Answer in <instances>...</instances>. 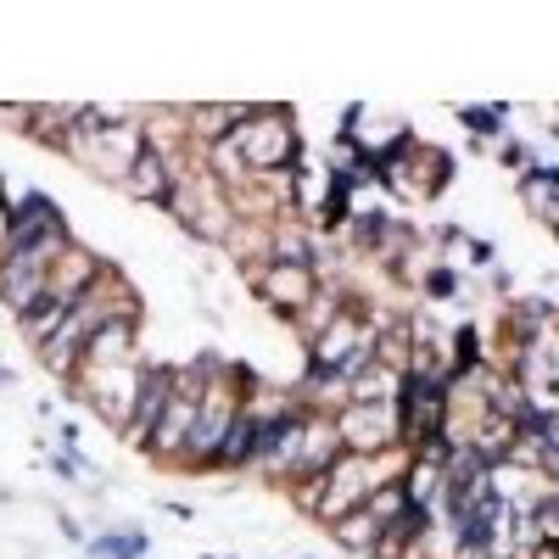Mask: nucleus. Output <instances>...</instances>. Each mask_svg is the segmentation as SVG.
I'll return each mask as SVG.
<instances>
[{
  "label": "nucleus",
  "instance_id": "1",
  "mask_svg": "<svg viewBox=\"0 0 559 559\" xmlns=\"http://www.w3.org/2000/svg\"><path fill=\"white\" fill-rule=\"evenodd\" d=\"M448 179H453V157L442 146H426L419 134H397L392 146L381 152V185L392 197L403 202H431L448 191Z\"/></svg>",
  "mask_w": 559,
  "mask_h": 559
},
{
  "label": "nucleus",
  "instance_id": "2",
  "mask_svg": "<svg viewBox=\"0 0 559 559\" xmlns=\"http://www.w3.org/2000/svg\"><path fill=\"white\" fill-rule=\"evenodd\" d=\"M229 140H236V152L247 157L252 174H292L302 163V134H297L292 112L263 107V102H252L247 123L229 134Z\"/></svg>",
  "mask_w": 559,
  "mask_h": 559
},
{
  "label": "nucleus",
  "instance_id": "3",
  "mask_svg": "<svg viewBox=\"0 0 559 559\" xmlns=\"http://www.w3.org/2000/svg\"><path fill=\"white\" fill-rule=\"evenodd\" d=\"M331 419H336L347 453H364V459L397 453V403H347Z\"/></svg>",
  "mask_w": 559,
  "mask_h": 559
},
{
  "label": "nucleus",
  "instance_id": "4",
  "mask_svg": "<svg viewBox=\"0 0 559 559\" xmlns=\"http://www.w3.org/2000/svg\"><path fill=\"white\" fill-rule=\"evenodd\" d=\"M247 274H252L258 297H263L274 313H286V319H297V313L319 297V274H313L308 263H258V269H247Z\"/></svg>",
  "mask_w": 559,
  "mask_h": 559
},
{
  "label": "nucleus",
  "instance_id": "5",
  "mask_svg": "<svg viewBox=\"0 0 559 559\" xmlns=\"http://www.w3.org/2000/svg\"><path fill=\"white\" fill-rule=\"evenodd\" d=\"M174 392H179L174 364H157V358L140 364V397H134V419L123 426V442L146 448V442H152V431H157V419H163V414H168V403H174Z\"/></svg>",
  "mask_w": 559,
  "mask_h": 559
},
{
  "label": "nucleus",
  "instance_id": "6",
  "mask_svg": "<svg viewBox=\"0 0 559 559\" xmlns=\"http://www.w3.org/2000/svg\"><path fill=\"white\" fill-rule=\"evenodd\" d=\"M57 229H68L62 207H57L51 197L28 191L23 202L7 207V218H0V252H23V247H34V241H45V236H57Z\"/></svg>",
  "mask_w": 559,
  "mask_h": 559
},
{
  "label": "nucleus",
  "instance_id": "7",
  "mask_svg": "<svg viewBox=\"0 0 559 559\" xmlns=\"http://www.w3.org/2000/svg\"><path fill=\"white\" fill-rule=\"evenodd\" d=\"M179 376V369H174ZM197 392H174V403H168V414L157 419V431H152V442H146V453L157 459V464H179L185 471V453H191V437H197Z\"/></svg>",
  "mask_w": 559,
  "mask_h": 559
},
{
  "label": "nucleus",
  "instance_id": "8",
  "mask_svg": "<svg viewBox=\"0 0 559 559\" xmlns=\"http://www.w3.org/2000/svg\"><path fill=\"white\" fill-rule=\"evenodd\" d=\"M185 168H191V163H168L163 152H140L134 157V168L123 174V185H118V191L123 197H134V202H146V207H168V197H174V185H179V174Z\"/></svg>",
  "mask_w": 559,
  "mask_h": 559
},
{
  "label": "nucleus",
  "instance_id": "9",
  "mask_svg": "<svg viewBox=\"0 0 559 559\" xmlns=\"http://www.w3.org/2000/svg\"><path fill=\"white\" fill-rule=\"evenodd\" d=\"M134 336H140V319H112V324H102V331L90 336V347H84V364H79V369L146 364V358H140V347H134Z\"/></svg>",
  "mask_w": 559,
  "mask_h": 559
},
{
  "label": "nucleus",
  "instance_id": "10",
  "mask_svg": "<svg viewBox=\"0 0 559 559\" xmlns=\"http://www.w3.org/2000/svg\"><path fill=\"white\" fill-rule=\"evenodd\" d=\"M258 431H263V419H258L252 408H241L236 426L224 431V442H218V453H213L207 471H241V464H258Z\"/></svg>",
  "mask_w": 559,
  "mask_h": 559
},
{
  "label": "nucleus",
  "instance_id": "11",
  "mask_svg": "<svg viewBox=\"0 0 559 559\" xmlns=\"http://www.w3.org/2000/svg\"><path fill=\"white\" fill-rule=\"evenodd\" d=\"M331 537H336L347 554H376V543H381V521L369 515V509H353V515H342V521L331 526Z\"/></svg>",
  "mask_w": 559,
  "mask_h": 559
},
{
  "label": "nucleus",
  "instance_id": "12",
  "mask_svg": "<svg viewBox=\"0 0 559 559\" xmlns=\"http://www.w3.org/2000/svg\"><path fill=\"white\" fill-rule=\"evenodd\" d=\"M509 107H459V123H471L476 134H503Z\"/></svg>",
  "mask_w": 559,
  "mask_h": 559
},
{
  "label": "nucleus",
  "instance_id": "13",
  "mask_svg": "<svg viewBox=\"0 0 559 559\" xmlns=\"http://www.w3.org/2000/svg\"><path fill=\"white\" fill-rule=\"evenodd\" d=\"M96 548L112 554V559H134V554H140V537H102Z\"/></svg>",
  "mask_w": 559,
  "mask_h": 559
},
{
  "label": "nucleus",
  "instance_id": "14",
  "mask_svg": "<svg viewBox=\"0 0 559 559\" xmlns=\"http://www.w3.org/2000/svg\"><path fill=\"white\" fill-rule=\"evenodd\" d=\"M453 286H459V280H453L448 269H437V274H426V292H431V297H453Z\"/></svg>",
  "mask_w": 559,
  "mask_h": 559
},
{
  "label": "nucleus",
  "instance_id": "15",
  "mask_svg": "<svg viewBox=\"0 0 559 559\" xmlns=\"http://www.w3.org/2000/svg\"><path fill=\"white\" fill-rule=\"evenodd\" d=\"M554 503H559V487H554Z\"/></svg>",
  "mask_w": 559,
  "mask_h": 559
}]
</instances>
